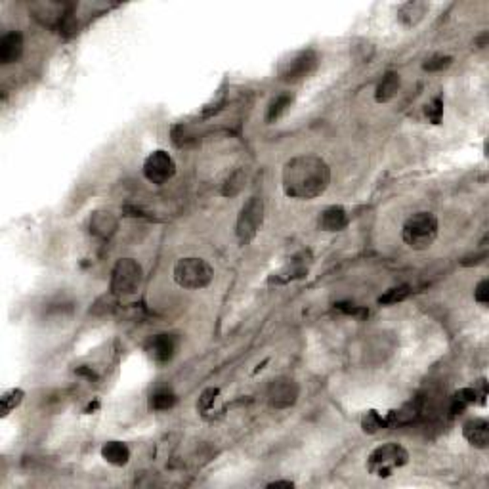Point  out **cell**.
Masks as SVG:
<instances>
[{
    "instance_id": "cell-16",
    "label": "cell",
    "mask_w": 489,
    "mask_h": 489,
    "mask_svg": "<svg viewBox=\"0 0 489 489\" xmlns=\"http://www.w3.org/2000/svg\"><path fill=\"white\" fill-rule=\"evenodd\" d=\"M426 12H428V4H426V2L413 0V2H406V4L399 6L398 17L403 25L413 27V25H417V23L421 22L422 17L426 15Z\"/></svg>"
},
{
    "instance_id": "cell-6",
    "label": "cell",
    "mask_w": 489,
    "mask_h": 489,
    "mask_svg": "<svg viewBox=\"0 0 489 489\" xmlns=\"http://www.w3.org/2000/svg\"><path fill=\"white\" fill-rule=\"evenodd\" d=\"M264 222V201L260 197H250L247 203L243 205L241 212L237 216L235 234L241 245H247L256 237L258 230Z\"/></svg>"
},
{
    "instance_id": "cell-25",
    "label": "cell",
    "mask_w": 489,
    "mask_h": 489,
    "mask_svg": "<svg viewBox=\"0 0 489 489\" xmlns=\"http://www.w3.org/2000/svg\"><path fill=\"white\" fill-rule=\"evenodd\" d=\"M442 115H444V99L434 98L432 99V104L426 107V117L432 121V125H440Z\"/></svg>"
},
{
    "instance_id": "cell-24",
    "label": "cell",
    "mask_w": 489,
    "mask_h": 489,
    "mask_svg": "<svg viewBox=\"0 0 489 489\" xmlns=\"http://www.w3.org/2000/svg\"><path fill=\"white\" fill-rule=\"evenodd\" d=\"M216 396H218V388H207V390L201 394V398H199V403H197V409L201 411V413H207L209 409H211L212 406H214V401H216Z\"/></svg>"
},
{
    "instance_id": "cell-21",
    "label": "cell",
    "mask_w": 489,
    "mask_h": 489,
    "mask_svg": "<svg viewBox=\"0 0 489 489\" xmlns=\"http://www.w3.org/2000/svg\"><path fill=\"white\" fill-rule=\"evenodd\" d=\"M23 398H25V392L22 388H10V390L4 392L2 398H0V413H2V417H8L15 407H19Z\"/></svg>"
},
{
    "instance_id": "cell-4",
    "label": "cell",
    "mask_w": 489,
    "mask_h": 489,
    "mask_svg": "<svg viewBox=\"0 0 489 489\" xmlns=\"http://www.w3.org/2000/svg\"><path fill=\"white\" fill-rule=\"evenodd\" d=\"M173 278L182 289L199 291V289L211 285L214 271H212L211 264L207 260L189 256V258H182L176 262L173 270Z\"/></svg>"
},
{
    "instance_id": "cell-11",
    "label": "cell",
    "mask_w": 489,
    "mask_h": 489,
    "mask_svg": "<svg viewBox=\"0 0 489 489\" xmlns=\"http://www.w3.org/2000/svg\"><path fill=\"white\" fill-rule=\"evenodd\" d=\"M463 436L470 445L478 449H486L489 445V422L486 419H472L463 424Z\"/></svg>"
},
{
    "instance_id": "cell-10",
    "label": "cell",
    "mask_w": 489,
    "mask_h": 489,
    "mask_svg": "<svg viewBox=\"0 0 489 489\" xmlns=\"http://www.w3.org/2000/svg\"><path fill=\"white\" fill-rule=\"evenodd\" d=\"M23 54V35L19 31H10L0 38V63L12 65L19 61Z\"/></svg>"
},
{
    "instance_id": "cell-8",
    "label": "cell",
    "mask_w": 489,
    "mask_h": 489,
    "mask_svg": "<svg viewBox=\"0 0 489 489\" xmlns=\"http://www.w3.org/2000/svg\"><path fill=\"white\" fill-rule=\"evenodd\" d=\"M174 174H176V163L166 151H153L150 157L143 161V176L155 186H163L166 182H170Z\"/></svg>"
},
{
    "instance_id": "cell-19",
    "label": "cell",
    "mask_w": 489,
    "mask_h": 489,
    "mask_svg": "<svg viewBox=\"0 0 489 489\" xmlns=\"http://www.w3.org/2000/svg\"><path fill=\"white\" fill-rule=\"evenodd\" d=\"M294 96L293 94H279L275 98L271 99L270 106H268V113H266V121L275 122L279 117H283L287 113V109L293 104Z\"/></svg>"
},
{
    "instance_id": "cell-18",
    "label": "cell",
    "mask_w": 489,
    "mask_h": 489,
    "mask_svg": "<svg viewBox=\"0 0 489 489\" xmlns=\"http://www.w3.org/2000/svg\"><path fill=\"white\" fill-rule=\"evenodd\" d=\"M176 401H178V398H176V394L173 390L159 388V390L151 394L150 409H153V411H168V409H173L176 406Z\"/></svg>"
},
{
    "instance_id": "cell-9",
    "label": "cell",
    "mask_w": 489,
    "mask_h": 489,
    "mask_svg": "<svg viewBox=\"0 0 489 489\" xmlns=\"http://www.w3.org/2000/svg\"><path fill=\"white\" fill-rule=\"evenodd\" d=\"M268 398H270V403L278 409H283V407H291L298 398V386L294 380H289V378H281L278 383H273L270 386V392H268Z\"/></svg>"
},
{
    "instance_id": "cell-12",
    "label": "cell",
    "mask_w": 489,
    "mask_h": 489,
    "mask_svg": "<svg viewBox=\"0 0 489 489\" xmlns=\"http://www.w3.org/2000/svg\"><path fill=\"white\" fill-rule=\"evenodd\" d=\"M348 226V212L344 207L332 205L327 207L319 216V230L323 232H342Z\"/></svg>"
},
{
    "instance_id": "cell-26",
    "label": "cell",
    "mask_w": 489,
    "mask_h": 489,
    "mask_svg": "<svg viewBox=\"0 0 489 489\" xmlns=\"http://www.w3.org/2000/svg\"><path fill=\"white\" fill-rule=\"evenodd\" d=\"M241 188H243V174L235 173L226 180V184H224V189H222V193H224V195L232 197V195H235V193H239V189Z\"/></svg>"
},
{
    "instance_id": "cell-2",
    "label": "cell",
    "mask_w": 489,
    "mask_h": 489,
    "mask_svg": "<svg viewBox=\"0 0 489 489\" xmlns=\"http://www.w3.org/2000/svg\"><path fill=\"white\" fill-rule=\"evenodd\" d=\"M440 232L438 218L432 212H415L413 216L406 220L401 227V237L409 248L413 250H426L434 245Z\"/></svg>"
},
{
    "instance_id": "cell-1",
    "label": "cell",
    "mask_w": 489,
    "mask_h": 489,
    "mask_svg": "<svg viewBox=\"0 0 489 489\" xmlns=\"http://www.w3.org/2000/svg\"><path fill=\"white\" fill-rule=\"evenodd\" d=\"M283 191L291 199H316L331 184V168L317 155H298L283 166Z\"/></svg>"
},
{
    "instance_id": "cell-5",
    "label": "cell",
    "mask_w": 489,
    "mask_h": 489,
    "mask_svg": "<svg viewBox=\"0 0 489 489\" xmlns=\"http://www.w3.org/2000/svg\"><path fill=\"white\" fill-rule=\"evenodd\" d=\"M142 266L134 258H121L111 271V291L119 296L134 294L142 287Z\"/></svg>"
},
{
    "instance_id": "cell-27",
    "label": "cell",
    "mask_w": 489,
    "mask_h": 489,
    "mask_svg": "<svg viewBox=\"0 0 489 489\" xmlns=\"http://www.w3.org/2000/svg\"><path fill=\"white\" fill-rule=\"evenodd\" d=\"M474 298L476 302H480L482 306H486L489 302V281L488 279H482L474 289Z\"/></svg>"
},
{
    "instance_id": "cell-23",
    "label": "cell",
    "mask_w": 489,
    "mask_h": 489,
    "mask_svg": "<svg viewBox=\"0 0 489 489\" xmlns=\"http://www.w3.org/2000/svg\"><path fill=\"white\" fill-rule=\"evenodd\" d=\"M453 58L449 56H432L428 60L424 61V71H442V69L449 67L451 65Z\"/></svg>"
},
{
    "instance_id": "cell-20",
    "label": "cell",
    "mask_w": 489,
    "mask_h": 489,
    "mask_svg": "<svg viewBox=\"0 0 489 489\" xmlns=\"http://www.w3.org/2000/svg\"><path fill=\"white\" fill-rule=\"evenodd\" d=\"M362 428L365 434H376L383 428H388V417L371 409L362 417Z\"/></svg>"
},
{
    "instance_id": "cell-15",
    "label": "cell",
    "mask_w": 489,
    "mask_h": 489,
    "mask_svg": "<svg viewBox=\"0 0 489 489\" xmlns=\"http://www.w3.org/2000/svg\"><path fill=\"white\" fill-rule=\"evenodd\" d=\"M399 86H401V77L396 71H388L384 73V77L380 79V83L376 84L375 90V99L378 104H386L390 102L396 94H398Z\"/></svg>"
},
{
    "instance_id": "cell-13",
    "label": "cell",
    "mask_w": 489,
    "mask_h": 489,
    "mask_svg": "<svg viewBox=\"0 0 489 489\" xmlns=\"http://www.w3.org/2000/svg\"><path fill=\"white\" fill-rule=\"evenodd\" d=\"M176 346L178 344H176V339L173 335H157L151 340L150 354L157 363H166L170 362L176 354Z\"/></svg>"
},
{
    "instance_id": "cell-17",
    "label": "cell",
    "mask_w": 489,
    "mask_h": 489,
    "mask_svg": "<svg viewBox=\"0 0 489 489\" xmlns=\"http://www.w3.org/2000/svg\"><path fill=\"white\" fill-rule=\"evenodd\" d=\"M102 457L109 465H113V467H125V465H128V460H130V449L122 442H107L102 447Z\"/></svg>"
},
{
    "instance_id": "cell-7",
    "label": "cell",
    "mask_w": 489,
    "mask_h": 489,
    "mask_svg": "<svg viewBox=\"0 0 489 489\" xmlns=\"http://www.w3.org/2000/svg\"><path fill=\"white\" fill-rule=\"evenodd\" d=\"M317 63H319V56L314 50H304V52L294 54L291 60L281 65L279 77L285 83H298L316 71Z\"/></svg>"
},
{
    "instance_id": "cell-28",
    "label": "cell",
    "mask_w": 489,
    "mask_h": 489,
    "mask_svg": "<svg viewBox=\"0 0 489 489\" xmlns=\"http://www.w3.org/2000/svg\"><path fill=\"white\" fill-rule=\"evenodd\" d=\"M268 488H294L293 482H271L268 483Z\"/></svg>"
},
{
    "instance_id": "cell-22",
    "label": "cell",
    "mask_w": 489,
    "mask_h": 489,
    "mask_svg": "<svg viewBox=\"0 0 489 489\" xmlns=\"http://www.w3.org/2000/svg\"><path fill=\"white\" fill-rule=\"evenodd\" d=\"M407 294H409V287L407 285L394 287L390 291H386L383 296H378V304H396V302L406 300Z\"/></svg>"
},
{
    "instance_id": "cell-3",
    "label": "cell",
    "mask_w": 489,
    "mask_h": 489,
    "mask_svg": "<svg viewBox=\"0 0 489 489\" xmlns=\"http://www.w3.org/2000/svg\"><path fill=\"white\" fill-rule=\"evenodd\" d=\"M409 463V451L401 444L388 442L375 447L367 457V470L376 478H390Z\"/></svg>"
},
{
    "instance_id": "cell-14",
    "label": "cell",
    "mask_w": 489,
    "mask_h": 489,
    "mask_svg": "<svg viewBox=\"0 0 489 489\" xmlns=\"http://www.w3.org/2000/svg\"><path fill=\"white\" fill-rule=\"evenodd\" d=\"M486 403V396L482 392L476 390V388H460L459 392H455L451 398V413L453 415H460L467 407L474 406V403Z\"/></svg>"
}]
</instances>
